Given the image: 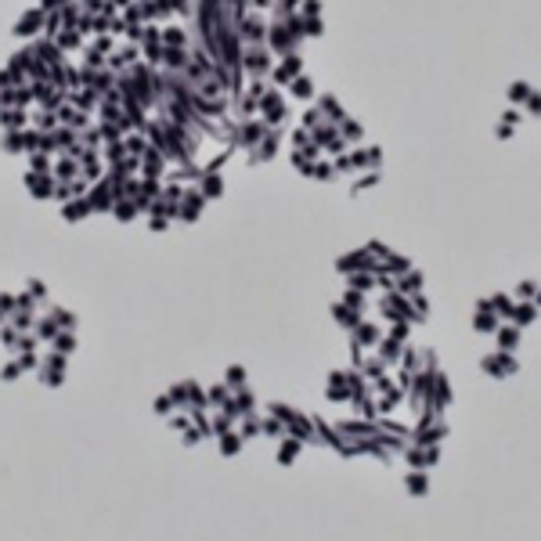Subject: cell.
Here are the masks:
<instances>
[{"instance_id":"21","label":"cell","mask_w":541,"mask_h":541,"mask_svg":"<svg viewBox=\"0 0 541 541\" xmlns=\"http://www.w3.org/2000/svg\"><path fill=\"white\" fill-rule=\"evenodd\" d=\"M292 455H296V444H282V451H278V458H282V462H289Z\"/></svg>"},{"instance_id":"18","label":"cell","mask_w":541,"mask_h":541,"mask_svg":"<svg viewBox=\"0 0 541 541\" xmlns=\"http://www.w3.org/2000/svg\"><path fill=\"white\" fill-rule=\"evenodd\" d=\"M242 379H246V372L235 365V368H228V383H235V386H242Z\"/></svg>"},{"instance_id":"2","label":"cell","mask_w":541,"mask_h":541,"mask_svg":"<svg viewBox=\"0 0 541 541\" xmlns=\"http://www.w3.org/2000/svg\"><path fill=\"white\" fill-rule=\"evenodd\" d=\"M40 22H44V11H29V15L18 18V29H15V33H18V36H29V33L40 29Z\"/></svg>"},{"instance_id":"14","label":"cell","mask_w":541,"mask_h":541,"mask_svg":"<svg viewBox=\"0 0 541 541\" xmlns=\"http://www.w3.org/2000/svg\"><path fill=\"white\" fill-rule=\"evenodd\" d=\"M105 155H108L112 162H119V159H123V141H119V137H116V141H108V152H105Z\"/></svg>"},{"instance_id":"1","label":"cell","mask_w":541,"mask_h":541,"mask_svg":"<svg viewBox=\"0 0 541 541\" xmlns=\"http://www.w3.org/2000/svg\"><path fill=\"white\" fill-rule=\"evenodd\" d=\"M76 173H80L76 155H65V159H58V162H54V177H58V180H72Z\"/></svg>"},{"instance_id":"8","label":"cell","mask_w":541,"mask_h":541,"mask_svg":"<svg viewBox=\"0 0 541 541\" xmlns=\"http://www.w3.org/2000/svg\"><path fill=\"white\" fill-rule=\"evenodd\" d=\"M162 58H166V65H173V69H184V51L180 47H162Z\"/></svg>"},{"instance_id":"4","label":"cell","mask_w":541,"mask_h":541,"mask_svg":"<svg viewBox=\"0 0 541 541\" xmlns=\"http://www.w3.org/2000/svg\"><path fill=\"white\" fill-rule=\"evenodd\" d=\"M271 44H274L278 51H289V47H292V33H289L285 26H274V29H271Z\"/></svg>"},{"instance_id":"25","label":"cell","mask_w":541,"mask_h":541,"mask_svg":"<svg viewBox=\"0 0 541 541\" xmlns=\"http://www.w3.org/2000/svg\"><path fill=\"white\" fill-rule=\"evenodd\" d=\"M256 430H260V422H256V419H249V422H246V430H242V433H246V437H253V433H256Z\"/></svg>"},{"instance_id":"26","label":"cell","mask_w":541,"mask_h":541,"mask_svg":"<svg viewBox=\"0 0 541 541\" xmlns=\"http://www.w3.org/2000/svg\"><path fill=\"white\" fill-rule=\"evenodd\" d=\"M512 98H516V101H519V98H527V87H523V83H516V87H512Z\"/></svg>"},{"instance_id":"9","label":"cell","mask_w":541,"mask_h":541,"mask_svg":"<svg viewBox=\"0 0 541 541\" xmlns=\"http://www.w3.org/2000/svg\"><path fill=\"white\" fill-rule=\"evenodd\" d=\"M238 447H242V440H238L235 433H220V451H224V455H235Z\"/></svg>"},{"instance_id":"15","label":"cell","mask_w":541,"mask_h":541,"mask_svg":"<svg viewBox=\"0 0 541 541\" xmlns=\"http://www.w3.org/2000/svg\"><path fill=\"white\" fill-rule=\"evenodd\" d=\"M303 33H310V36H318V33H321V18H314V15H310V18L303 22Z\"/></svg>"},{"instance_id":"6","label":"cell","mask_w":541,"mask_h":541,"mask_svg":"<svg viewBox=\"0 0 541 541\" xmlns=\"http://www.w3.org/2000/svg\"><path fill=\"white\" fill-rule=\"evenodd\" d=\"M0 123L11 126V130H18V126H26V112H22V108H8V112H0Z\"/></svg>"},{"instance_id":"23","label":"cell","mask_w":541,"mask_h":541,"mask_svg":"<svg viewBox=\"0 0 541 541\" xmlns=\"http://www.w3.org/2000/svg\"><path fill=\"white\" fill-rule=\"evenodd\" d=\"M36 123H40L44 130H51V126H54V116H51V112H40V119H36Z\"/></svg>"},{"instance_id":"12","label":"cell","mask_w":541,"mask_h":541,"mask_svg":"<svg viewBox=\"0 0 541 541\" xmlns=\"http://www.w3.org/2000/svg\"><path fill=\"white\" fill-rule=\"evenodd\" d=\"M54 346H58V353H69V350L76 346V339H72L69 332H62V335H54Z\"/></svg>"},{"instance_id":"10","label":"cell","mask_w":541,"mask_h":541,"mask_svg":"<svg viewBox=\"0 0 541 541\" xmlns=\"http://www.w3.org/2000/svg\"><path fill=\"white\" fill-rule=\"evenodd\" d=\"M220 188H224V184H220V177H217V173H206V184H202V195H210V199H213V195H220Z\"/></svg>"},{"instance_id":"19","label":"cell","mask_w":541,"mask_h":541,"mask_svg":"<svg viewBox=\"0 0 541 541\" xmlns=\"http://www.w3.org/2000/svg\"><path fill=\"white\" fill-rule=\"evenodd\" d=\"M260 134H264V126H260V123H249V126H246V141H256Z\"/></svg>"},{"instance_id":"27","label":"cell","mask_w":541,"mask_h":541,"mask_svg":"<svg viewBox=\"0 0 541 541\" xmlns=\"http://www.w3.org/2000/svg\"><path fill=\"white\" fill-rule=\"evenodd\" d=\"M155 412H170V397H159V401H155Z\"/></svg>"},{"instance_id":"17","label":"cell","mask_w":541,"mask_h":541,"mask_svg":"<svg viewBox=\"0 0 541 541\" xmlns=\"http://www.w3.org/2000/svg\"><path fill=\"white\" fill-rule=\"evenodd\" d=\"M292 94H296V98H310V83H307V80H296V83H292Z\"/></svg>"},{"instance_id":"24","label":"cell","mask_w":541,"mask_h":541,"mask_svg":"<svg viewBox=\"0 0 541 541\" xmlns=\"http://www.w3.org/2000/svg\"><path fill=\"white\" fill-rule=\"evenodd\" d=\"M4 379H8V383L18 379V365H8V368H4Z\"/></svg>"},{"instance_id":"7","label":"cell","mask_w":541,"mask_h":541,"mask_svg":"<svg viewBox=\"0 0 541 541\" xmlns=\"http://www.w3.org/2000/svg\"><path fill=\"white\" fill-rule=\"evenodd\" d=\"M242 33H246L249 40H264V33H267V26H264L260 18H246V22H242Z\"/></svg>"},{"instance_id":"5","label":"cell","mask_w":541,"mask_h":541,"mask_svg":"<svg viewBox=\"0 0 541 541\" xmlns=\"http://www.w3.org/2000/svg\"><path fill=\"white\" fill-rule=\"evenodd\" d=\"M90 213V202L87 199H72V206H65V220H83Z\"/></svg>"},{"instance_id":"28","label":"cell","mask_w":541,"mask_h":541,"mask_svg":"<svg viewBox=\"0 0 541 541\" xmlns=\"http://www.w3.org/2000/svg\"><path fill=\"white\" fill-rule=\"evenodd\" d=\"M112 4H116V8H126V4H130V0H112Z\"/></svg>"},{"instance_id":"13","label":"cell","mask_w":541,"mask_h":541,"mask_svg":"<svg viewBox=\"0 0 541 541\" xmlns=\"http://www.w3.org/2000/svg\"><path fill=\"white\" fill-rule=\"evenodd\" d=\"M126 148H130L134 155H144V148H148V144H144V137H141V134H134V137L126 141Z\"/></svg>"},{"instance_id":"22","label":"cell","mask_w":541,"mask_h":541,"mask_svg":"<svg viewBox=\"0 0 541 541\" xmlns=\"http://www.w3.org/2000/svg\"><path fill=\"white\" fill-rule=\"evenodd\" d=\"M184 397H188V386H173L170 390V401H184Z\"/></svg>"},{"instance_id":"20","label":"cell","mask_w":541,"mask_h":541,"mask_svg":"<svg viewBox=\"0 0 541 541\" xmlns=\"http://www.w3.org/2000/svg\"><path fill=\"white\" fill-rule=\"evenodd\" d=\"M210 401H217V404H224V401H228V390H224V386H217V390H210Z\"/></svg>"},{"instance_id":"11","label":"cell","mask_w":541,"mask_h":541,"mask_svg":"<svg viewBox=\"0 0 541 541\" xmlns=\"http://www.w3.org/2000/svg\"><path fill=\"white\" fill-rule=\"evenodd\" d=\"M162 44H166V47H180V44H184V33H180V29H166V33H162Z\"/></svg>"},{"instance_id":"3","label":"cell","mask_w":541,"mask_h":541,"mask_svg":"<svg viewBox=\"0 0 541 541\" xmlns=\"http://www.w3.org/2000/svg\"><path fill=\"white\" fill-rule=\"evenodd\" d=\"M246 65H249L253 72H267V65H271V62H267V51H264V47H249V51H246Z\"/></svg>"},{"instance_id":"16","label":"cell","mask_w":541,"mask_h":541,"mask_svg":"<svg viewBox=\"0 0 541 541\" xmlns=\"http://www.w3.org/2000/svg\"><path fill=\"white\" fill-rule=\"evenodd\" d=\"M80 44V33H62L58 36V47H76Z\"/></svg>"}]
</instances>
